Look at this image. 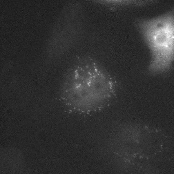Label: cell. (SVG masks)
Listing matches in <instances>:
<instances>
[{
    "label": "cell",
    "mask_w": 174,
    "mask_h": 174,
    "mask_svg": "<svg viewBox=\"0 0 174 174\" xmlns=\"http://www.w3.org/2000/svg\"><path fill=\"white\" fill-rule=\"evenodd\" d=\"M66 80V100L72 108L88 110L101 108L108 103L115 91L111 76L95 64L71 67Z\"/></svg>",
    "instance_id": "obj_1"
},
{
    "label": "cell",
    "mask_w": 174,
    "mask_h": 174,
    "mask_svg": "<svg viewBox=\"0 0 174 174\" xmlns=\"http://www.w3.org/2000/svg\"><path fill=\"white\" fill-rule=\"evenodd\" d=\"M174 20L171 11L157 17L136 22L151 53L149 69L152 73L166 72L171 68L174 59Z\"/></svg>",
    "instance_id": "obj_2"
}]
</instances>
